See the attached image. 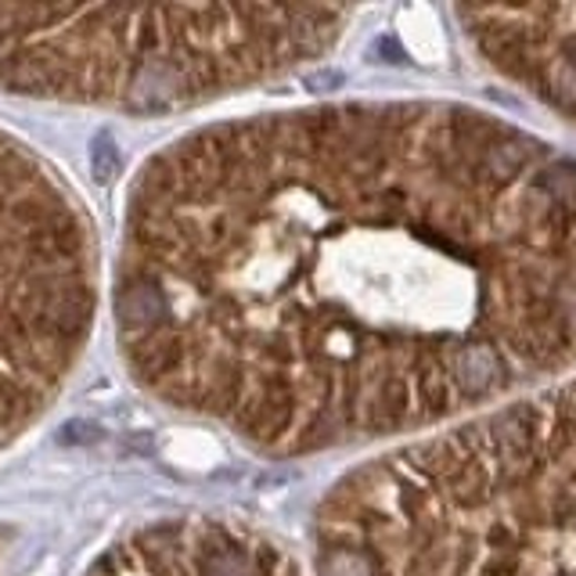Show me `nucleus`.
Instances as JSON below:
<instances>
[{"mask_svg": "<svg viewBox=\"0 0 576 576\" xmlns=\"http://www.w3.org/2000/svg\"><path fill=\"white\" fill-rule=\"evenodd\" d=\"M497 123L339 105L202 126L130 184L115 339L141 389L267 454L457 408L483 342L480 241Z\"/></svg>", "mask_w": 576, "mask_h": 576, "instance_id": "f257e3e1", "label": "nucleus"}, {"mask_svg": "<svg viewBox=\"0 0 576 576\" xmlns=\"http://www.w3.org/2000/svg\"><path fill=\"white\" fill-rule=\"evenodd\" d=\"M94 310L91 224L69 187L0 130V446L65 389Z\"/></svg>", "mask_w": 576, "mask_h": 576, "instance_id": "7ed1b4c3", "label": "nucleus"}, {"mask_svg": "<svg viewBox=\"0 0 576 576\" xmlns=\"http://www.w3.org/2000/svg\"><path fill=\"white\" fill-rule=\"evenodd\" d=\"M512 382V364L497 342H469L451 360V389L457 403H475Z\"/></svg>", "mask_w": 576, "mask_h": 576, "instance_id": "39448f33", "label": "nucleus"}, {"mask_svg": "<svg viewBox=\"0 0 576 576\" xmlns=\"http://www.w3.org/2000/svg\"><path fill=\"white\" fill-rule=\"evenodd\" d=\"M86 576H302L292 555L235 518H166L130 533Z\"/></svg>", "mask_w": 576, "mask_h": 576, "instance_id": "20e7f679", "label": "nucleus"}, {"mask_svg": "<svg viewBox=\"0 0 576 576\" xmlns=\"http://www.w3.org/2000/svg\"><path fill=\"white\" fill-rule=\"evenodd\" d=\"M307 4H0V91L163 115L249 91L339 40Z\"/></svg>", "mask_w": 576, "mask_h": 576, "instance_id": "f03ea898", "label": "nucleus"}]
</instances>
